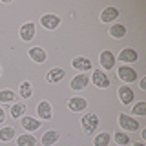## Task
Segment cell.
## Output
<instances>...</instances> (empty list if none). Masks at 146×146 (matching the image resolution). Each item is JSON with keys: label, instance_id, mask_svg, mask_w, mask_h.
Segmentation results:
<instances>
[{"label": "cell", "instance_id": "obj_1", "mask_svg": "<svg viewBox=\"0 0 146 146\" xmlns=\"http://www.w3.org/2000/svg\"><path fill=\"white\" fill-rule=\"evenodd\" d=\"M99 126V119L97 115H93V113H88V115L82 117V128H84L86 133H91V131H95V128Z\"/></svg>", "mask_w": 146, "mask_h": 146}, {"label": "cell", "instance_id": "obj_2", "mask_svg": "<svg viewBox=\"0 0 146 146\" xmlns=\"http://www.w3.org/2000/svg\"><path fill=\"white\" fill-rule=\"evenodd\" d=\"M119 122H121L122 130H126V131H135V130H139V122H137L135 119H131V117L124 115V113L119 117Z\"/></svg>", "mask_w": 146, "mask_h": 146}, {"label": "cell", "instance_id": "obj_11", "mask_svg": "<svg viewBox=\"0 0 146 146\" xmlns=\"http://www.w3.org/2000/svg\"><path fill=\"white\" fill-rule=\"evenodd\" d=\"M119 17V9L117 7H106L102 13H100V20L102 22H111Z\"/></svg>", "mask_w": 146, "mask_h": 146}, {"label": "cell", "instance_id": "obj_28", "mask_svg": "<svg viewBox=\"0 0 146 146\" xmlns=\"http://www.w3.org/2000/svg\"><path fill=\"white\" fill-rule=\"evenodd\" d=\"M141 90H146V79H141Z\"/></svg>", "mask_w": 146, "mask_h": 146}, {"label": "cell", "instance_id": "obj_7", "mask_svg": "<svg viewBox=\"0 0 146 146\" xmlns=\"http://www.w3.org/2000/svg\"><path fill=\"white\" fill-rule=\"evenodd\" d=\"M86 86H88V75L80 73V75L73 77V80H71V88L73 90H84Z\"/></svg>", "mask_w": 146, "mask_h": 146}, {"label": "cell", "instance_id": "obj_8", "mask_svg": "<svg viewBox=\"0 0 146 146\" xmlns=\"http://www.w3.org/2000/svg\"><path fill=\"white\" fill-rule=\"evenodd\" d=\"M20 36H22V40H26V42H29L31 38L35 36V24H24L22 26V29H20Z\"/></svg>", "mask_w": 146, "mask_h": 146}, {"label": "cell", "instance_id": "obj_18", "mask_svg": "<svg viewBox=\"0 0 146 146\" xmlns=\"http://www.w3.org/2000/svg\"><path fill=\"white\" fill-rule=\"evenodd\" d=\"M62 79H64V70H60V68H53L48 73V82H58Z\"/></svg>", "mask_w": 146, "mask_h": 146}, {"label": "cell", "instance_id": "obj_14", "mask_svg": "<svg viewBox=\"0 0 146 146\" xmlns=\"http://www.w3.org/2000/svg\"><path fill=\"white\" fill-rule=\"evenodd\" d=\"M68 106H70L71 111H82L86 108V100L80 99V97H73V99L68 100Z\"/></svg>", "mask_w": 146, "mask_h": 146}, {"label": "cell", "instance_id": "obj_29", "mask_svg": "<svg viewBox=\"0 0 146 146\" xmlns=\"http://www.w3.org/2000/svg\"><path fill=\"white\" fill-rule=\"evenodd\" d=\"M4 119H6V117H4V110H2V108H0V122H2V121H4Z\"/></svg>", "mask_w": 146, "mask_h": 146}, {"label": "cell", "instance_id": "obj_19", "mask_svg": "<svg viewBox=\"0 0 146 146\" xmlns=\"http://www.w3.org/2000/svg\"><path fill=\"white\" fill-rule=\"evenodd\" d=\"M110 35H111L113 38H122V36L126 35V27L121 26V24H117V26L110 27Z\"/></svg>", "mask_w": 146, "mask_h": 146}, {"label": "cell", "instance_id": "obj_21", "mask_svg": "<svg viewBox=\"0 0 146 146\" xmlns=\"http://www.w3.org/2000/svg\"><path fill=\"white\" fill-rule=\"evenodd\" d=\"M13 137H15V130H13V128L6 126V128H2V130H0V141H4V143H6V141H11Z\"/></svg>", "mask_w": 146, "mask_h": 146}, {"label": "cell", "instance_id": "obj_17", "mask_svg": "<svg viewBox=\"0 0 146 146\" xmlns=\"http://www.w3.org/2000/svg\"><path fill=\"white\" fill-rule=\"evenodd\" d=\"M22 126H24L27 131H35L36 128L40 126V122L36 121V119H33V117H24L22 119Z\"/></svg>", "mask_w": 146, "mask_h": 146}, {"label": "cell", "instance_id": "obj_24", "mask_svg": "<svg viewBox=\"0 0 146 146\" xmlns=\"http://www.w3.org/2000/svg\"><path fill=\"white\" fill-rule=\"evenodd\" d=\"M31 93H33V90H31V84H29V82H22V86H20V95H22L24 99H29Z\"/></svg>", "mask_w": 146, "mask_h": 146}, {"label": "cell", "instance_id": "obj_4", "mask_svg": "<svg viewBox=\"0 0 146 146\" xmlns=\"http://www.w3.org/2000/svg\"><path fill=\"white\" fill-rule=\"evenodd\" d=\"M40 22H42V26L46 27V29H55V27L60 24V18H58L57 15H44L42 18H40Z\"/></svg>", "mask_w": 146, "mask_h": 146}, {"label": "cell", "instance_id": "obj_10", "mask_svg": "<svg viewBox=\"0 0 146 146\" xmlns=\"http://www.w3.org/2000/svg\"><path fill=\"white\" fill-rule=\"evenodd\" d=\"M36 111H38V117L42 119H51V106H49L48 100H42V102H38V108H36Z\"/></svg>", "mask_w": 146, "mask_h": 146}, {"label": "cell", "instance_id": "obj_22", "mask_svg": "<svg viewBox=\"0 0 146 146\" xmlns=\"http://www.w3.org/2000/svg\"><path fill=\"white\" fill-rule=\"evenodd\" d=\"M108 143H110V133H106V131L99 133L97 137H95V141H93L95 146H108Z\"/></svg>", "mask_w": 146, "mask_h": 146}, {"label": "cell", "instance_id": "obj_20", "mask_svg": "<svg viewBox=\"0 0 146 146\" xmlns=\"http://www.w3.org/2000/svg\"><path fill=\"white\" fill-rule=\"evenodd\" d=\"M17 143H18V146H35L36 141L33 135H20L17 139Z\"/></svg>", "mask_w": 146, "mask_h": 146}, {"label": "cell", "instance_id": "obj_13", "mask_svg": "<svg viewBox=\"0 0 146 146\" xmlns=\"http://www.w3.org/2000/svg\"><path fill=\"white\" fill-rule=\"evenodd\" d=\"M73 68H75V70H80V71H88V70H91V60L86 58V57H79V58L73 60Z\"/></svg>", "mask_w": 146, "mask_h": 146}, {"label": "cell", "instance_id": "obj_16", "mask_svg": "<svg viewBox=\"0 0 146 146\" xmlns=\"http://www.w3.org/2000/svg\"><path fill=\"white\" fill-rule=\"evenodd\" d=\"M29 57L33 58L35 62H44L46 60V51L42 48H31L29 49Z\"/></svg>", "mask_w": 146, "mask_h": 146}, {"label": "cell", "instance_id": "obj_3", "mask_svg": "<svg viewBox=\"0 0 146 146\" xmlns=\"http://www.w3.org/2000/svg\"><path fill=\"white\" fill-rule=\"evenodd\" d=\"M93 84L97 88H108L110 86V79L106 77V73H102V70L93 71Z\"/></svg>", "mask_w": 146, "mask_h": 146}, {"label": "cell", "instance_id": "obj_25", "mask_svg": "<svg viewBox=\"0 0 146 146\" xmlns=\"http://www.w3.org/2000/svg\"><path fill=\"white\" fill-rule=\"evenodd\" d=\"M13 100H15V93L13 91H9V90L0 91V102H13Z\"/></svg>", "mask_w": 146, "mask_h": 146}, {"label": "cell", "instance_id": "obj_6", "mask_svg": "<svg viewBox=\"0 0 146 146\" xmlns=\"http://www.w3.org/2000/svg\"><path fill=\"white\" fill-rule=\"evenodd\" d=\"M100 64H102L104 70H111L115 66V57L111 51H102L100 53Z\"/></svg>", "mask_w": 146, "mask_h": 146}, {"label": "cell", "instance_id": "obj_15", "mask_svg": "<svg viewBox=\"0 0 146 146\" xmlns=\"http://www.w3.org/2000/svg\"><path fill=\"white\" fill-rule=\"evenodd\" d=\"M58 141V131H55V130H48L44 133V137H42V144L44 146H51V144H55Z\"/></svg>", "mask_w": 146, "mask_h": 146}, {"label": "cell", "instance_id": "obj_30", "mask_svg": "<svg viewBox=\"0 0 146 146\" xmlns=\"http://www.w3.org/2000/svg\"><path fill=\"white\" fill-rule=\"evenodd\" d=\"M131 146H144L143 143H135V144H131Z\"/></svg>", "mask_w": 146, "mask_h": 146}, {"label": "cell", "instance_id": "obj_12", "mask_svg": "<svg viewBox=\"0 0 146 146\" xmlns=\"http://www.w3.org/2000/svg\"><path fill=\"white\" fill-rule=\"evenodd\" d=\"M119 60H124V62H135L137 60V51L131 48H126L119 53Z\"/></svg>", "mask_w": 146, "mask_h": 146}, {"label": "cell", "instance_id": "obj_5", "mask_svg": "<svg viewBox=\"0 0 146 146\" xmlns=\"http://www.w3.org/2000/svg\"><path fill=\"white\" fill-rule=\"evenodd\" d=\"M119 77L126 82H133L137 79V71L131 70V68H128V66H122V68H119Z\"/></svg>", "mask_w": 146, "mask_h": 146}, {"label": "cell", "instance_id": "obj_31", "mask_svg": "<svg viewBox=\"0 0 146 146\" xmlns=\"http://www.w3.org/2000/svg\"><path fill=\"white\" fill-rule=\"evenodd\" d=\"M0 73H2V70H0Z\"/></svg>", "mask_w": 146, "mask_h": 146}, {"label": "cell", "instance_id": "obj_23", "mask_svg": "<svg viewBox=\"0 0 146 146\" xmlns=\"http://www.w3.org/2000/svg\"><path fill=\"white\" fill-rule=\"evenodd\" d=\"M24 111H26V106H24L22 102H17L15 106L11 108V115H13V119H15V117H22V115H24Z\"/></svg>", "mask_w": 146, "mask_h": 146}, {"label": "cell", "instance_id": "obj_9", "mask_svg": "<svg viewBox=\"0 0 146 146\" xmlns=\"http://www.w3.org/2000/svg\"><path fill=\"white\" fill-rule=\"evenodd\" d=\"M119 97H121L122 104H130L133 100V91H131V88H128V86H121L119 88Z\"/></svg>", "mask_w": 146, "mask_h": 146}, {"label": "cell", "instance_id": "obj_27", "mask_svg": "<svg viewBox=\"0 0 146 146\" xmlns=\"http://www.w3.org/2000/svg\"><path fill=\"white\" fill-rule=\"evenodd\" d=\"M131 113H135V115H146V102H139L137 106H133Z\"/></svg>", "mask_w": 146, "mask_h": 146}, {"label": "cell", "instance_id": "obj_26", "mask_svg": "<svg viewBox=\"0 0 146 146\" xmlns=\"http://www.w3.org/2000/svg\"><path fill=\"white\" fill-rule=\"evenodd\" d=\"M115 141L121 146H126V144H130V137H128L126 133H122V131H117L115 133Z\"/></svg>", "mask_w": 146, "mask_h": 146}]
</instances>
